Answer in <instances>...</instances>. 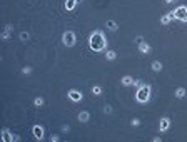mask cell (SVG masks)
Here are the masks:
<instances>
[{
	"mask_svg": "<svg viewBox=\"0 0 187 142\" xmlns=\"http://www.w3.org/2000/svg\"><path fill=\"white\" fill-rule=\"evenodd\" d=\"M43 104H45L43 97H35V99H33V106H35V107H42Z\"/></svg>",
	"mask_w": 187,
	"mask_h": 142,
	"instance_id": "17",
	"label": "cell"
},
{
	"mask_svg": "<svg viewBox=\"0 0 187 142\" xmlns=\"http://www.w3.org/2000/svg\"><path fill=\"white\" fill-rule=\"evenodd\" d=\"M142 40H144V37H142V35L136 37V42H137V44H140V42H142Z\"/></svg>",
	"mask_w": 187,
	"mask_h": 142,
	"instance_id": "29",
	"label": "cell"
},
{
	"mask_svg": "<svg viewBox=\"0 0 187 142\" xmlns=\"http://www.w3.org/2000/svg\"><path fill=\"white\" fill-rule=\"evenodd\" d=\"M120 82L124 87H130V85H134V82H136V79L132 77V75H124V77L120 79Z\"/></svg>",
	"mask_w": 187,
	"mask_h": 142,
	"instance_id": "9",
	"label": "cell"
},
{
	"mask_svg": "<svg viewBox=\"0 0 187 142\" xmlns=\"http://www.w3.org/2000/svg\"><path fill=\"white\" fill-rule=\"evenodd\" d=\"M19 141H20V137L19 135H15V134H12V132H10L9 137H7V142H19Z\"/></svg>",
	"mask_w": 187,
	"mask_h": 142,
	"instance_id": "18",
	"label": "cell"
},
{
	"mask_svg": "<svg viewBox=\"0 0 187 142\" xmlns=\"http://www.w3.org/2000/svg\"><path fill=\"white\" fill-rule=\"evenodd\" d=\"M105 27H107L109 30L115 32L117 28H119V25H117V22H115V20H107V22H105Z\"/></svg>",
	"mask_w": 187,
	"mask_h": 142,
	"instance_id": "14",
	"label": "cell"
},
{
	"mask_svg": "<svg viewBox=\"0 0 187 142\" xmlns=\"http://www.w3.org/2000/svg\"><path fill=\"white\" fill-rule=\"evenodd\" d=\"M174 2H177V0H165V4H174Z\"/></svg>",
	"mask_w": 187,
	"mask_h": 142,
	"instance_id": "31",
	"label": "cell"
},
{
	"mask_svg": "<svg viewBox=\"0 0 187 142\" xmlns=\"http://www.w3.org/2000/svg\"><path fill=\"white\" fill-rule=\"evenodd\" d=\"M4 30H7V32H12V30H14V25H12V23H7Z\"/></svg>",
	"mask_w": 187,
	"mask_h": 142,
	"instance_id": "25",
	"label": "cell"
},
{
	"mask_svg": "<svg viewBox=\"0 0 187 142\" xmlns=\"http://www.w3.org/2000/svg\"><path fill=\"white\" fill-rule=\"evenodd\" d=\"M130 125H134V127H139V125H140V120L139 119H132L130 120Z\"/></svg>",
	"mask_w": 187,
	"mask_h": 142,
	"instance_id": "24",
	"label": "cell"
},
{
	"mask_svg": "<svg viewBox=\"0 0 187 142\" xmlns=\"http://www.w3.org/2000/svg\"><path fill=\"white\" fill-rule=\"evenodd\" d=\"M150 69L154 70V72H160V70H162V62H160V60H154V62L150 64Z\"/></svg>",
	"mask_w": 187,
	"mask_h": 142,
	"instance_id": "12",
	"label": "cell"
},
{
	"mask_svg": "<svg viewBox=\"0 0 187 142\" xmlns=\"http://www.w3.org/2000/svg\"><path fill=\"white\" fill-rule=\"evenodd\" d=\"M50 141H52V142H59V141H60V137H59V135H52Z\"/></svg>",
	"mask_w": 187,
	"mask_h": 142,
	"instance_id": "28",
	"label": "cell"
},
{
	"mask_svg": "<svg viewBox=\"0 0 187 142\" xmlns=\"http://www.w3.org/2000/svg\"><path fill=\"white\" fill-rule=\"evenodd\" d=\"M20 72L23 74V75H30V74H32V67H22V70H20Z\"/></svg>",
	"mask_w": 187,
	"mask_h": 142,
	"instance_id": "23",
	"label": "cell"
},
{
	"mask_svg": "<svg viewBox=\"0 0 187 142\" xmlns=\"http://www.w3.org/2000/svg\"><path fill=\"white\" fill-rule=\"evenodd\" d=\"M79 120L82 122V124H87L90 120V114L87 112V110H82V112H79Z\"/></svg>",
	"mask_w": 187,
	"mask_h": 142,
	"instance_id": "11",
	"label": "cell"
},
{
	"mask_svg": "<svg viewBox=\"0 0 187 142\" xmlns=\"http://www.w3.org/2000/svg\"><path fill=\"white\" fill-rule=\"evenodd\" d=\"M19 39H20V40H22V42H27L28 39H30V33H28V32H20Z\"/></svg>",
	"mask_w": 187,
	"mask_h": 142,
	"instance_id": "20",
	"label": "cell"
},
{
	"mask_svg": "<svg viewBox=\"0 0 187 142\" xmlns=\"http://www.w3.org/2000/svg\"><path fill=\"white\" fill-rule=\"evenodd\" d=\"M172 18H174V10H170V12H167L165 15H162L160 23H162V25H169V23L172 22Z\"/></svg>",
	"mask_w": 187,
	"mask_h": 142,
	"instance_id": "10",
	"label": "cell"
},
{
	"mask_svg": "<svg viewBox=\"0 0 187 142\" xmlns=\"http://www.w3.org/2000/svg\"><path fill=\"white\" fill-rule=\"evenodd\" d=\"M75 42H77V37H75L74 30H65V32L62 33V44L65 47H74Z\"/></svg>",
	"mask_w": 187,
	"mask_h": 142,
	"instance_id": "3",
	"label": "cell"
},
{
	"mask_svg": "<svg viewBox=\"0 0 187 142\" xmlns=\"http://www.w3.org/2000/svg\"><path fill=\"white\" fill-rule=\"evenodd\" d=\"M77 4H79V0H65V9L70 12V10H74L77 7Z\"/></svg>",
	"mask_w": 187,
	"mask_h": 142,
	"instance_id": "13",
	"label": "cell"
},
{
	"mask_svg": "<svg viewBox=\"0 0 187 142\" xmlns=\"http://www.w3.org/2000/svg\"><path fill=\"white\" fill-rule=\"evenodd\" d=\"M9 134H10V130H9V129H2V132H0V135H2V141H7Z\"/></svg>",
	"mask_w": 187,
	"mask_h": 142,
	"instance_id": "21",
	"label": "cell"
},
{
	"mask_svg": "<svg viewBox=\"0 0 187 142\" xmlns=\"http://www.w3.org/2000/svg\"><path fill=\"white\" fill-rule=\"evenodd\" d=\"M67 95H69V99L72 102H82V99H84L82 92H79L77 89H70V90L67 92Z\"/></svg>",
	"mask_w": 187,
	"mask_h": 142,
	"instance_id": "5",
	"label": "cell"
},
{
	"mask_svg": "<svg viewBox=\"0 0 187 142\" xmlns=\"http://www.w3.org/2000/svg\"><path fill=\"white\" fill-rule=\"evenodd\" d=\"M89 47H90V50H94V52L105 50V47H107V39H105V35H104L102 30H95V32L90 33Z\"/></svg>",
	"mask_w": 187,
	"mask_h": 142,
	"instance_id": "1",
	"label": "cell"
},
{
	"mask_svg": "<svg viewBox=\"0 0 187 142\" xmlns=\"http://www.w3.org/2000/svg\"><path fill=\"white\" fill-rule=\"evenodd\" d=\"M136 100L139 104H147L150 100V85L147 84H140L136 92Z\"/></svg>",
	"mask_w": 187,
	"mask_h": 142,
	"instance_id": "2",
	"label": "cell"
},
{
	"mask_svg": "<svg viewBox=\"0 0 187 142\" xmlns=\"http://www.w3.org/2000/svg\"><path fill=\"white\" fill-rule=\"evenodd\" d=\"M160 141H162V137H154L152 139V142H160Z\"/></svg>",
	"mask_w": 187,
	"mask_h": 142,
	"instance_id": "30",
	"label": "cell"
},
{
	"mask_svg": "<svg viewBox=\"0 0 187 142\" xmlns=\"http://www.w3.org/2000/svg\"><path fill=\"white\" fill-rule=\"evenodd\" d=\"M104 112H105V114H110V112H112V107H110V106H105V107H104Z\"/></svg>",
	"mask_w": 187,
	"mask_h": 142,
	"instance_id": "26",
	"label": "cell"
},
{
	"mask_svg": "<svg viewBox=\"0 0 187 142\" xmlns=\"http://www.w3.org/2000/svg\"><path fill=\"white\" fill-rule=\"evenodd\" d=\"M174 94H175L177 99H184V97H186V89L184 87H177L175 90H174Z\"/></svg>",
	"mask_w": 187,
	"mask_h": 142,
	"instance_id": "15",
	"label": "cell"
},
{
	"mask_svg": "<svg viewBox=\"0 0 187 142\" xmlns=\"http://www.w3.org/2000/svg\"><path fill=\"white\" fill-rule=\"evenodd\" d=\"M32 134H33V137L37 139V141H42L43 139V127L42 125H38V124H35L32 127Z\"/></svg>",
	"mask_w": 187,
	"mask_h": 142,
	"instance_id": "6",
	"label": "cell"
},
{
	"mask_svg": "<svg viewBox=\"0 0 187 142\" xmlns=\"http://www.w3.org/2000/svg\"><path fill=\"white\" fill-rule=\"evenodd\" d=\"M92 94L94 95H102V87H100V85H94L92 87Z\"/></svg>",
	"mask_w": 187,
	"mask_h": 142,
	"instance_id": "19",
	"label": "cell"
},
{
	"mask_svg": "<svg viewBox=\"0 0 187 142\" xmlns=\"http://www.w3.org/2000/svg\"><path fill=\"white\" fill-rule=\"evenodd\" d=\"M174 18L182 23H187V7L186 5H179L177 9L174 10Z\"/></svg>",
	"mask_w": 187,
	"mask_h": 142,
	"instance_id": "4",
	"label": "cell"
},
{
	"mask_svg": "<svg viewBox=\"0 0 187 142\" xmlns=\"http://www.w3.org/2000/svg\"><path fill=\"white\" fill-rule=\"evenodd\" d=\"M10 33H12V32H7V30H4V32L0 33V39H2V40H9V39H10Z\"/></svg>",
	"mask_w": 187,
	"mask_h": 142,
	"instance_id": "22",
	"label": "cell"
},
{
	"mask_svg": "<svg viewBox=\"0 0 187 142\" xmlns=\"http://www.w3.org/2000/svg\"><path fill=\"white\" fill-rule=\"evenodd\" d=\"M137 45H139V54H142V55L150 54V52H152V47H150L147 42H144V40L140 42V44H137Z\"/></svg>",
	"mask_w": 187,
	"mask_h": 142,
	"instance_id": "8",
	"label": "cell"
},
{
	"mask_svg": "<svg viewBox=\"0 0 187 142\" xmlns=\"http://www.w3.org/2000/svg\"><path fill=\"white\" fill-rule=\"evenodd\" d=\"M169 129H170V119L169 117H162L160 124H159V130L160 132H167Z\"/></svg>",
	"mask_w": 187,
	"mask_h": 142,
	"instance_id": "7",
	"label": "cell"
},
{
	"mask_svg": "<svg viewBox=\"0 0 187 142\" xmlns=\"http://www.w3.org/2000/svg\"><path fill=\"white\" fill-rule=\"evenodd\" d=\"M105 59L107 60H115L117 59V52L115 50H107L105 52Z\"/></svg>",
	"mask_w": 187,
	"mask_h": 142,
	"instance_id": "16",
	"label": "cell"
},
{
	"mask_svg": "<svg viewBox=\"0 0 187 142\" xmlns=\"http://www.w3.org/2000/svg\"><path fill=\"white\" fill-rule=\"evenodd\" d=\"M69 130H70V125H62V132H69Z\"/></svg>",
	"mask_w": 187,
	"mask_h": 142,
	"instance_id": "27",
	"label": "cell"
}]
</instances>
